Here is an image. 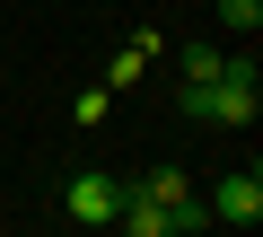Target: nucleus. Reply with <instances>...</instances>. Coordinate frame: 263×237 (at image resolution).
Instances as JSON below:
<instances>
[{
  "instance_id": "nucleus-1",
  "label": "nucleus",
  "mask_w": 263,
  "mask_h": 237,
  "mask_svg": "<svg viewBox=\"0 0 263 237\" xmlns=\"http://www.w3.org/2000/svg\"><path fill=\"white\" fill-rule=\"evenodd\" d=\"M123 193H141V202H158V211L176 220V237H193V228H211V202H193V185H184V167H149L141 185H123Z\"/></svg>"
},
{
  "instance_id": "nucleus-2",
  "label": "nucleus",
  "mask_w": 263,
  "mask_h": 237,
  "mask_svg": "<svg viewBox=\"0 0 263 237\" xmlns=\"http://www.w3.org/2000/svg\"><path fill=\"white\" fill-rule=\"evenodd\" d=\"M62 211H70L79 228H114V211H123V185H114V176H97V167H79V176L62 185Z\"/></svg>"
},
{
  "instance_id": "nucleus-3",
  "label": "nucleus",
  "mask_w": 263,
  "mask_h": 237,
  "mask_svg": "<svg viewBox=\"0 0 263 237\" xmlns=\"http://www.w3.org/2000/svg\"><path fill=\"white\" fill-rule=\"evenodd\" d=\"M211 220L254 228V220H263V176H254V167H228V176H219V193H211Z\"/></svg>"
},
{
  "instance_id": "nucleus-4",
  "label": "nucleus",
  "mask_w": 263,
  "mask_h": 237,
  "mask_svg": "<svg viewBox=\"0 0 263 237\" xmlns=\"http://www.w3.org/2000/svg\"><path fill=\"white\" fill-rule=\"evenodd\" d=\"M114 228H123V237H176V220H167L158 202H141V193H123V211H114Z\"/></svg>"
},
{
  "instance_id": "nucleus-5",
  "label": "nucleus",
  "mask_w": 263,
  "mask_h": 237,
  "mask_svg": "<svg viewBox=\"0 0 263 237\" xmlns=\"http://www.w3.org/2000/svg\"><path fill=\"white\" fill-rule=\"evenodd\" d=\"M219 62H228L219 44H193V53H184V88H211V79H219Z\"/></svg>"
},
{
  "instance_id": "nucleus-6",
  "label": "nucleus",
  "mask_w": 263,
  "mask_h": 237,
  "mask_svg": "<svg viewBox=\"0 0 263 237\" xmlns=\"http://www.w3.org/2000/svg\"><path fill=\"white\" fill-rule=\"evenodd\" d=\"M219 27H246V35H254V27H263V0H219Z\"/></svg>"
},
{
  "instance_id": "nucleus-7",
  "label": "nucleus",
  "mask_w": 263,
  "mask_h": 237,
  "mask_svg": "<svg viewBox=\"0 0 263 237\" xmlns=\"http://www.w3.org/2000/svg\"><path fill=\"white\" fill-rule=\"evenodd\" d=\"M105 105H114V88H88V97H70V123H105Z\"/></svg>"
},
{
  "instance_id": "nucleus-8",
  "label": "nucleus",
  "mask_w": 263,
  "mask_h": 237,
  "mask_svg": "<svg viewBox=\"0 0 263 237\" xmlns=\"http://www.w3.org/2000/svg\"><path fill=\"white\" fill-rule=\"evenodd\" d=\"M141 62H149V53H132V44H123V53H114V70H105V88H132V79H141Z\"/></svg>"
}]
</instances>
